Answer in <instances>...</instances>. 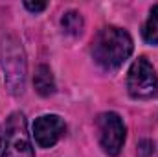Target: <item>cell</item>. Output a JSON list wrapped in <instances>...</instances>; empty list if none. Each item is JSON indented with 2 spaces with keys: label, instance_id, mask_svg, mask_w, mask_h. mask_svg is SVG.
<instances>
[{
  "label": "cell",
  "instance_id": "obj_1",
  "mask_svg": "<svg viewBox=\"0 0 158 157\" xmlns=\"http://www.w3.org/2000/svg\"><path fill=\"white\" fill-rule=\"evenodd\" d=\"M134 43L129 32L118 26H105L92 41V57L105 72H114L129 59Z\"/></svg>",
  "mask_w": 158,
  "mask_h": 157
},
{
  "label": "cell",
  "instance_id": "obj_2",
  "mask_svg": "<svg viewBox=\"0 0 158 157\" xmlns=\"http://www.w3.org/2000/svg\"><path fill=\"white\" fill-rule=\"evenodd\" d=\"M0 63L4 69L6 83L11 94H22L26 81V59L20 43L13 35H4L0 41Z\"/></svg>",
  "mask_w": 158,
  "mask_h": 157
},
{
  "label": "cell",
  "instance_id": "obj_3",
  "mask_svg": "<svg viewBox=\"0 0 158 157\" xmlns=\"http://www.w3.org/2000/svg\"><path fill=\"white\" fill-rule=\"evenodd\" d=\"M127 89L134 100L158 98V74L147 57H138L127 74Z\"/></svg>",
  "mask_w": 158,
  "mask_h": 157
},
{
  "label": "cell",
  "instance_id": "obj_4",
  "mask_svg": "<svg viewBox=\"0 0 158 157\" xmlns=\"http://www.w3.org/2000/svg\"><path fill=\"white\" fill-rule=\"evenodd\" d=\"M2 157H35L28 131V122L22 113H13L6 122Z\"/></svg>",
  "mask_w": 158,
  "mask_h": 157
},
{
  "label": "cell",
  "instance_id": "obj_5",
  "mask_svg": "<svg viewBox=\"0 0 158 157\" xmlns=\"http://www.w3.org/2000/svg\"><path fill=\"white\" fill-rule=\"evenodd\" d=\"M96 126H98L99 144L103 152L110 157H118L125 142V135H127L123 118L114 111H107L98 117Z\"/></svg>",
  "mask_w": 158,
  "mask_h": 157
},
{
  "label": "cell",
  "instance_id": "obj_6",
  "mask_svg": "<svg viewBox=\"0 0 158 157\" xmlns=\"http://www.w3.org/2000/svg\"><path fill=\"white\" fill-rule=\"evenodd\" d=\"M66 126L59 115H42L33 122V137L40 148L55 146L64 135Z\"/></svg>",
  "mask_w": 158,
  "mask_h": 157
},
{
  "label": "cell",
  "instance_id": "obj_7",
  "mask_svg": "<svg viewBox=\"0 0 158 157\" xmlns=\"http://www.w3.org/2000/svg\"><path fill=\"white\" fill-rule=\"evenodd\" d=\"M33 85H35V91L40 96H50V94L55 92V79H53V74H52L48 65H39L37 67Z\"/></svg>",
  "mask_w": 158,
  "mask_h": 157
},
{
  "label": "cell",
  "instance_id": "obj_8",
  "mask_svg": "<svg viewBox=\"0 0 158 157\" xmlns=\"http://www.w3.org/2000/svg\"><path fill=\"white\" fill-rule=\"evenodd\" d=\"M61 26H63L64 34H68V35H72V37H77V35L83 34L85 20H83V17L79 15L77 11H68V13L63 15V19H61Z\"/></svg>",
  "mask_w": 158,
  "mask_h": 157
},
{
  "label": "cell",
  "instance_id": "obj_9",
  "mask_svg": "<svg viewBox=\"0 0 158 157\" xmlns=\"http://www.w3.org/2000/svg\"><path fill=\"white\" fill-rule=\"evenodd\" d=\"M142 35L149 44H158V4L153 6L151 13L145 20V24H143Z\"/></svg>",
  "mask_w": 158,
  "mask_h": 157
},
{
  "label": "cell",
  "instance_id": "obj_10",
  "mask_svg": "<svg viewBox=\"0 0 158 157\" xmlns=\"http://www.w3.org/2000/svg\"><path fill=\"white\" fill-rule=\"evenodd\" d=\"M153 148L155 144L151 141H142L138 146V157H153Z\"/></svg>",
  "mask_w": 158,
  "mask_h": 157
},
{
  "label": "cell",
  "instance_id": "obj_11",
  "mask_svg": "<svg viewBox=\"0 0 158 157\" xmlns=\"http://www.w3.org/2000/svg\"><path fill=\"white\" fill-rule=\"evenodd\" d=\"M24 7L30 9L31 13H39V11H44L48 7L46 2H24Z\"/></svg>",
  "mask_w": 158,
  "mask_h": 157
},
{
  "label": "cell",
  "instance_id": "obj_12",
  "mask_svg": "<svg viewBox=\"0 0 158 157\" xmlns=\"http://www.w3.org/2000/svg\"><path fill=\"white\" fill-rule=\"evenodd\" d=\"M0 142H2V137H0Z\"/></svg>",
  "mask_w": 158,
  "mask_h": 157
}]
</instances>
